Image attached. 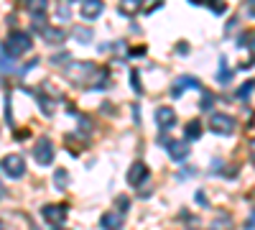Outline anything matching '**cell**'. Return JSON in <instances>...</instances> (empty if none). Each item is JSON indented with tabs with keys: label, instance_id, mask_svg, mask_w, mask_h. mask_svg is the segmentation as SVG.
Instances as JSON below:
<instances>
[{
	"label": "cell",
	"instance_id": "cell-18",
	"mask_svg": "<svg viewBox=\"0 0 255 230\" xmlns=\"http://www.w3.org/2000/svg\"><path fill=\"white\" fill-rule=\"evenodd\" d=\"M212 105H215V95H212V92H202L199 108H202V110H212Z\"/></svg>",
	"mask_w": 255,
	"mask_h": 230
},
{
	"label": "cell",
	"instance_id": "cell-26",
	"mask_svg": "<svg viewBox=\"0 0 255 230\" xmlns=\"http://www.w3.org/2000/svg\"><path fill=\"white\" fill-rule=\"evenodd\" d=\"M253 228H255V213H253L250 220H248V230H253Z\"/></svg>",
	"mask_w": 255,
	"mask_h": 230
},
{
	"label": "cell",
	"instance_id": "cell-10",
	"mask_svg": "<svg viewBox=\"0 0 255 230\" xmlns=\"http://www.w3.org/2000/svg\"><path fill=\"white\" fill-rule=\"evenodd\" d=\"M102 230H120L123 228V213H105L100 218Z\"/></svg>",
	"mask_w": 255,
	"mask_h": 230
},
{
	"label": "cell",
	"instance_id": "cell-6",
	"mask_svg": "<svg viewBox=\"0 0 255 230\" xmlns=\"http://www.w3.org/2000/svg\"><path fill=\"white\" fill-rule=\"evenodd\" d=\"M184 90H199V79L191 77V74H184L176 79V85L171 87V97H181Z\"/></svg>",
	"mask_w": 255,
	"mask_h": 230
},
{
	"label": "cell",
	"instance_id": "cell-8",
	"mask_svg": "<svg viewBox=\"0 0 255 230\" xmlns=\"http://www.w3.org/2000/svg\"><path fill=\"white\" fill-rule=\"evenodd\" d=\"M145 179H148V166H145L143 161H135L130 169H128V184L138 187V184H143Z\"/></svg>",
	"mask_w": 255,
	"mask_h": 230
},
{
	"label": "cell",
	"instance_id": "cell-13",
	"mask_svg": "<svg viewBox=\"0 0 255 230\" xmlns=\"http://www.w3.org/2000/svg\"><path fill=\"white\" fill-rule=\"evenodd\" d=\"M184 136H186V141H197L202 136V123L199 120H189L186 128H184Z\"/></svg>",
	"mask_w": 255,
	"mask_h": 230
},
{
	"label": "cell",
	"instance_id": "cell-2",
	"mask_svg": "<svg viewBox=\"0 0 255 230\" xmlns=\"http://www.w3.org/2000/svg\"><path fill=\"white\" fill-rule=\"evenodd\" d=\"M235 125H238L235 118L227 113H212V118H209V128L220 136H232L235 133Z\"/></svg>",
	"mask_w": 255,
	"mask_h": 230
},
{
	"label": "cell",
	"instance_id": "cell-30",
	"mask_svg": "<svg viewBox=\"0 0 255 230\" xmlns=\"http://www.w3.org/2000/svg\"><path fill=\"white\" fill-rule=\"evenodd\" d=\"M0 230H5V225H3V223H0Z\"/></svg>",
	"mask_w": 255,
	"mask_h": 230
},
{
	"label": "cell",
	"instance_id": "cell-7",
	"mask_svg": "<svg viewBox=\"0 0 255 230\" xmlns=\"http://www.w3.org/2000/svg\"><path fill=\"white\" fill-rule=\"evenodd\" d=\"M156 123H158V128L161 131H168V128H174L176 125V113H174V108H158L156 110Z\"/></svg>",
	"mask_w": 255,
	"mask_h": 230
},
{
	"label": "cell",
	"instance_id": "cell-4",
	"mask_svg": "<svg viewBox=\"0 0 255 230\" xmlns=\"http://www.w3.org/2000/svg\"><path fill=\"white\" fill-rule=\"evenodd\" d=\"M3 169H5V174L10 179H20L26 174V161H23V156H18V154H8L3 159Z\"/></svg>",
	"mask_w": 255,
	"mask_h": 230
},
{
	"label": "cell",
	"instance_id": "cell-11",
	"mask_svg": "<svg viewBox=\"0 0 255 230\" xmlns=\"http://www.w3.org/2000/svg\"><path fill=\"white\" fill-rule=\"evenodd\" d=\"M41 33H44V38L49 41V44H64V41H67V31L64 28H49V26H44L41 28Z\"/></svg>",
	"mask_w": 255,
	"mask_h": 230
},
{
	"label": "cell",
	"instance_id": "cell-27",
	"mask_svg": "<svg viewBox=\"0 0 255 230\" xmlns=\"http://www.w3.org/2000/svg\"><path fill=\"white\" fill-rule=\"evenodd\" d=\"M197 200H199L202 205H207V197H204V192H197Z\"/></svg>",
	"mask_w": 255,
	"mask_h": 230
},
{
	"label": "cell",
	"instance_id": "cell-3",
	"mask_svg": "<svg viewBox=\"0 0 255 230\" xmlns=\"http://www.w3.org/2000/svg\"><path fill=\"white\" fill-rule=\"evenodd\" d=\"M33 159L41 164V166H49L54 161V143L44 136V138H38L36 146H33Z\"/></svg>",
	"mask_w": 255,
	"mask_h": 230
},
{
	"label": "cell",
	"instance_id": "cell-24",
	"mask_svg": "<svg viewBox=\"0 0 255 230\" xmlns=\"http://www.w3.org/2000/svg\"><path fill=\"white\" fill-rule=\"evenodd\" d=\"M209 10H212V13H225L227 5H225V3H217V5H215V3H209Z\"/></svg>",
	"mask_w": 255,
	"mask_h": 230
},
{
	"label": "cell",
	"instance_id": "cell-28",
	"mask_svg": "<svg viewBox=\"0 0 255 230\" xmlns=\"http://www.w3.org/2000/svg\"><path fill=\"white\" fill-rule=\"evenodd\" d=\"M250 149H253V156H255V141H253V143H250Z\"/></svg>",
	"mask_w": 255,
	"mask_h": 230
},
{
	"label": "cell",
	"instance_id": "cell-17",
	"mask_svg": "<svg viewBox=\"0 0 255 230\" xmlns=\"http://www.w3.org/2000/svg\"><path fill=\"white\" fill-rule=\"evenodd\" d=\"M38 105H41V113H44V115H54V100L38 95Z\"/></svg>",
	"mask_w": 255,
	"mask_h": 230
},
{
	"label": "cell",
	"instance_id": "cell-29",
	"mask_svg": "<svg viewBox=\"0 0 255 230\" xmlns=\"http://www.w3.org/2000/svg\"><path fill=\"white\" fill-rule=\"evenodd\" d=\"M3 195H5V192H3V184H0V197H3Z\"/></svg>",
	"mask_w": 255,
	"mask_h": 230
},
{
	"label": "cell",
	"instance_id": "cell-15",
	"mask_svg": "<svg viewBox=\"0 0 255 230\" xmlns=\"http://www.w3.org/2000/svg\"><path fill=\"white\" fill-rule=\"evenodd\" d=\"M67 184H69L67 169H56L54 172V187H56V190H67Z\"/></svg>",
	"mask_w": 255,
	"mask_h": 230
},
{
	"label": "cell",
	"instance_id": "cell-19",
	"mask_svg": "<svg viewBox=\"0 0 255 230\" xmlns=\"http://www.w3.org/2000/svg\"><path fill=\"white\" fill-rule=\"evenodd\" d=\"M56 15H59L61 20H69V18H72V5H69V3H61V5L56 8Z\"/></svg>",
	"mask_w": 255,
	"mask_h": 230
},
{
	"label": "cell",
	"instance_id": "cell-22",
	"mask_svg": "<svg viewBox=\"0 0 255 230\" xmlns=\"http://www.w3.org/2000/svg\"><path fill=\"white\" fill-rule=\"evenodd\" d=\"M253 87H255V82H253V79H250V82H245V85H243V87L238 90V97H245V95H248V92H250Z\"/></svg>",
	"mask_w": 255,
	"mask_h": 230
},
{
	"label": "cell",
	"instance_id": "cell-12",
	"mask_svg": "<svg viewBox=\"0 0 255 230\" xmlns=\"http://www.w3.org/2000/svg\"><path fill=\"white\" fill-rule=\"evenodd\" d=\"M102 8L105 5L100 3V0H84V3H82V15L87 20H92V18H97L102 13Z\"/></svg>",
	"mask_w": 255,
	"mask_h": 230
},
{
	"label": "cell",
	"instance_id": "cell-23",
	"mask_svg": "<svg viewBox=\"0 0 255 230\" xmlns=\"http://www.w3.org/2000/svg\"><path fill=\"white\" fill-rule=\"evenodd\" d=\"M118 207H120L118 213H128V207H130V200H128V197H118Z\"/></svg>",
	"mask_w": 255,
	"mask_h": 230
},
{
	"label": "cell",
	"instance_id": "cell-9",
	"mask_svg": "<svg viewBox=\"0 0 255 230\" xmlns=\"http://www.w3.org/2000/svg\"><path fill=\"white\" fill-rule=\"evenodd\" d=\"M189 143L186 141H171V143H168V154H171V159L174 161H184L186 156H189Z\"/></svg>",
	"mask_w": 255,
	"mask_h": 230
},
{
	"label": "cell",
	"instance_id": "cell-21",
	"mask_svg": "<svg viewBox=\"0 0 255 230\" xmlns=\"http://www.w3.org/2000/svg\"><path fill=\"white\" fill-rule=\"evenodd\" d=\"M138 8H140V5H138V0H125V3L120 5V10H123V13H135Z\"/></svg>",
	"mask_w": 255,
	"mask_h": 230
},
{
	"label": "cell",
	"instance_id": "cell-1",
	"mask_svg": "<svg viewBox=\"0 0 255 230\" xmlns=\"http://www.w3.org/2000/svg\"><path fill=\"white\" fill-rule=\"evenodd\" d=\"M31 46H33V36H31L28 31H10V36L5 38L3 51H5V56L15 59V56H20V54H26Z\"/></svg>",
	"mask_w": 255,
	"mask_h": 230
},
{
	"label": "cell",
	"instance_id": "cell-25",
	"mask_svg": "<svg viewBox=\"0 0 255 230\" xmlns=\"http://www.w3.org/2000/svg\"><path fill=\"white\" fill-rule=\"evenodd\" d=\"M189 51V46H186V41H181V44H179V54H186Z\"/></svg>",
	"mask_w": 255,
	"mask_h": 230
},
{
	"label": "cell",
	"instance_id": "cell-20",
	"mask_svg": "<svg viewBox=\"0 0 255 230\" xmlns=\"http://www.w3.org/2000/svg\"><path fill=\"white\" fill-rule=\"evenodd\" d=\"M130 87L135 90V95H143V87H140V77H138V69L130 72Z\"/></svg>",
	"mask_w": 255,
	"mask_h": 230
},
{
	"label": "cell",
	"instance_id": "cell-5",
	"mask_svg": "<svg viewBox=\"0 0 255 230\" xmlns=\"http://www.w3.org/2000/svg\"><path fill=\"white\" fill-rule=\"evenodd\" d=\"M41 215H44L51 225H64V220L69 215V207L67 205H46L44 210H41Z\"/></svg>",
	"mask_w": 255,
	"mask_h": 230
},
{
	"label": "cell",
	"instance_id": "cell-14",
	"mask_svg": "<svg viewBox=\"0 0 255 230\" xmlns=\"http://www.w3.org/2000/svg\"><path fill=\"white\" fill-rule=\"evenodd\" d=\"M232 228H235V223H232V218L225 215V213H220L215 218V223H212V230H232Z\"/></svg>",
	"mask_w": 255,
	"mask_h": 230
},
{
	"label": "cell",
	"instance_id": "cell-31",
	"mask_svg": "<svg viewBox=\"0 0 255 230\" xmlns=\"http://www.w3.org/2000/svg\"><path fill=\"white\" fill-rule=\"evenodd\" d=\"M253 54H255V41H253Z\"/></svg>",
	"mask_w": 255,
	"mask_h": 230
},
{
	"label": "cell",
	"instance_id": "cell-16",
	"mask_svg": "<svg viewBox=\"0 0 255 230\" xmlns=\"http://www.w3.org/2000/svg\"><path fill=\"white\" fill-rule=\"evenodd\" d=\"M72 36H74V38H79L82 44H90V41H92V28L77 26V28H72Z\"/></svg>",
	"mask_w": 255,
	"mask_h": 230
}]
</instances>
